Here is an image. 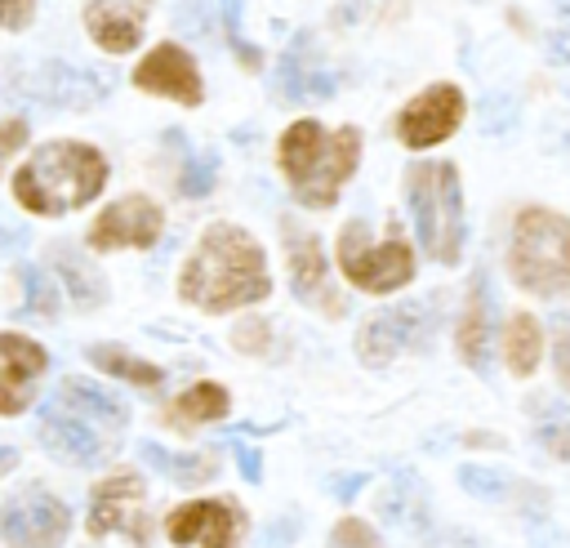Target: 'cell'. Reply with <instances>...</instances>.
Returning a JSON list of instances; mask_svg holds the SVG:
<instances>
[{
	"instance_id": "603a6c76",
	"label": "cell",
	"mask_w": 570,
	"mask_h": 548,
	"mask_svg": "<svg viewBox=\"0 0 570 548\" xmlns=\"http://www.w3.org/2000/svg\"><path fill=\"white\" fill-rule=\"evenodd\" d=\"M539 356H543V330H539V321L530 312H512L508 316V330H503V361H508V370L525 379V374H534Z\"/></svg>"
},
{
	"instance_id": "4fadbf2b",
	"label": "cell",
	"mask_w": 570,
	"mask_h": 548,
	"mask_svg": "<svg viewBox=\"0 0 570 548\" xmlns=\"http://www.w3.org/2000/svg\"><path fill=\"white\" fill-rule=\"evenodd\" d=\"M134 85H138V89H147V94L174 98V102H183V107H196V102L205 98V85H200L196 58H191L183 45H174V40L156 45V49L134 67Z\"/></svg>"
},
{
	"instance_id": "5bb4252c",
	"label": "cell",
	"mask_w": 570,
	"mask_h": 548,
	"mask_svg": "<svg viewBox=\"0 0 570 548\" xmlns=\"http://www.w3.org/2000/svg\"><path fill=\"white\" fill-rule=\"evenodd\" d=\"M281 227H285V254H289L294 294H298L303 303H316L321 316H343V312H347V299L325 285V254H321V241H316L312 232H298L294 218H285Z\"/></svg>"
},
{
	"instance_id": "9c48e42d",
	"label": "cell",
	"mask_w": 570,
	"mask_h": 548,
	"mask_svg": "<svg viewBox=\"0 0 570 548\" xmlns=\"http://www.w3.org/2000/svg\"><path fill=\"white\" fill-rule=\"evenodd\" d=\"M142 499H147V490H142V477H134V472H116V477L98 481V486L89 490V535L102 539V535L120 530V535H129L138 548H147L151 526H147Z\"/></svg>"
},
{
	"instance_id": "9a60e30c",
	"label": "cell",
	"mask_w": 570,
	"mask_h": 548,
	"mask_svg": "<svg viewBox=\"0 0 570 548\" xmlns=\"http://www.w3.org/2000/svg\"><path fill=\"white\" fill-rule=\"evenodd\" d=\"M107 89H111V71L76 67V62H67V58L45 62V67L36 71V80H31V94H36L40 102H49V107H71V111L102 102Z\"/></svg>"
},
{
	"instance_id": "8fae6325",
	"label": "cell",
	"mask_w": 570,
	"mask_h": 548,
	"mask_svg": "<svg viewBox=\"0 0 570 548\" xmlns=\"http://www.w3.org/2000/svg\"><path fill=\"white\" fill-rule=\"evenodd\" d=\"M160 227H165V209H160L151 196L134 192V196L111 200V205L89 223V236H85V241H89V249H120V245L147 249V245H156Z\"/></svg>"
},
{
	"instance_id": "30bf717a",
	"label": "cell",
	"mask_w": 570,
	"mask_h": 548,
	"mask_svg": "<svg viewBox=\"0 0 570 548\" xmlns=\"http://www.w3.org/2000/svg\"><path fill=\"white\" fill-rule=\"evenodd\" d=\"M463 111H468V102H463V89H459V85H450V80L428 85L419 98H410V102L401 107V116H396V138H401L405 147H414V151L436 147V143H445V138L463 125Z\"/></svg>"
},
{
	"instance_id": "52a82bcc",
	"label": "cell",
	"mask_w": 570,
	"mask_h": 548,
	"mask_svg": "<svg viewBox=\"0 0 570 548\" xmlns=\"http://www.w3.org/2000/svg\"><path fill=\"white\" fill-rule=\"evenodd\" d=\"M67 530H71L67 503L58 495L40 490V486L18 490L0 508V539H4V548H62Z\"/></svg>"
},
{
	"instance_id": "d6a6232c",
	"label": "cell",
	"mask_w": 570,
	"mask_h": 548,
	"mask_svg": "<svg viewBox=\"0 0 570 548\" xmlns=\"http://www.w3.org/2000/svg\"><path fill=\"white\" fill-rule=\"evenodd\" d=\"M330 548H383V544L374 539V530H370L365 521L343 517V521L330 530Z\"/></svg>"
},
{
	"instance_id": "8d00e7d4",
	"label": "cell",
	"mask_w": 570,
	"mask_h": 548,
	"mask_svg": "<svg viewBox=\"0 0 570 548\" xmlns=\"http://www.w3.org/2000/svg\"><path fill=\"white\" fill-rule=\"evenodd\" d=\"M31 13H36V0H0V27H9V31H22L31 22Z\"/></svg>"
},
{
	"instance_id": "cb8c5ba5",
	"label": "cell",
	"mask_w": 570,
	"mask_h": 548,
	"mask_svg": "<svg viewBox=\"0 0 570 548\" xmlns=\"http://www.w3.org/2000/svg\"><path fill=\"white\" fill-rule=\"evenodd\" d=\"M85 356L98 370H107L111 379H125V383H138V388H160L165 383V370L156 361H142V356H134L116 343H94V348H85Z\"/></svg>"
},
{
	"instance_id": "b9f144b4",
	"label": "cell",
	"mask_w": 570,
	"mask_h": 548,
	"mask_svg": "<svg viewBox=\"0 0 570 548\" xmlns=\"http://www.w3.org/2000/svg\"><path fill=\"white\" fill-rule=\"evenodd\" d=\"M330 486H334V495H338V499H352V495H356V486H365V477H361V472H352V477H334Z\"/></svg>"
},
{
	"instance_id": "4316f807",
	"label": "cell",
	"mask_w": 570,
	"mask_h": 548,
	"mask_svg": "<svg viewBox=\"0 0 570 548\" xmlns=\"http://www.w3.org/2000/svg\"><path fill=\"white\" fill-rule=\"evenodd\" d=\"M18 281H22V307H27V316L53 321L58 316V290H53V281L40 267H31V263L18 272Z\"/></svg>"
},
{
	"instance_id": "836d02e7",
	"label": "cell",
	"mask_w": 570,
	"mask_h": 548,
	"mask_svg": "<svg viewBox=\"0 0 570 548\" xmlns=\"http://www.w3.org/2000/svg\"><path fill=\"white\" fill-rule=\"evenodd\" d=\"M223 22H227V40H232V49L245 58V67H258V62H263L258 49L240 36V0H223Z\"/></svg>"
},
{
	"instance_id": "7c38bea8",
	"label": "cell",
	"mask_w": 570,
	"mask_h": 548,
	"mask_svg": "<svg viewBox=\"0 0 570 548\" xmlns=\"http://www.w3.org/2000/svg\"><path fill=\"white\" fill-rule=\"evenodd\" d=\"M165 535L178 548H187V544H200V548H236L240 508L227 503V499H191V503H183V508H174L165 517Z\"/></svg>"
},
{
	"instance_id": "d4e9b609",
	"label": "cell",
	"mask_w": 570,
	"mask_h": 548,
	"mask_svg": "<svg viewBox=\"0 0 570 548\" xmlns=\"http://www.w3.org/2000/svg\"><path fill=\"white\" fill-rule=\"evenodd\" d=\"M138 454L156 468V472H165V477H174L178 486H196V481H209L214 472H218V463L209 459V454H187V450H165V446H156V441H142L138 446Z\"/></svg>"
},
{
	"instance_id": "f546056e",
	"label": "cell",
	"mask_w": 570,
	"mask_h": 548,
	"mask_svg": "<svg viewBox=\"0 0 570 548\" xmlns=\"http://www.w3.org/2000/svg\"><path fill=\"white\" fill-rule=\"evenodd\" d=\"M459 481H463L468 495H476V499H503L508 490H521V486H512V477H503V472H494V468H476V463H463V468H459Z\"/></svg>"
},
{
	"instance_id": "44dd1931",
	"label": "cell",
	"mask_w": 570,
	"mask_h": 548,
	"mask_svg": "<svg viewBox=\"0 0 570 548\" xmlns=\"http://www.w3.org/2000/svg\"><path fill=\"white\" fill-rule=\"evenodd\" d=\"M49 263H53V272L62 276V285L71 290L76 307H102V303H107V285H102V276H98L76 249H67V245H49Z\"/></svg>"
},
{
	"instance_id": "1f68e13d",
	"label": "cell",
	"mask_w": 570,
	"mask_h": 548,
	"mask_svg": "<svg viewBox=\"0 0 570 548\" xmlns=\"http://www.w3.org/2000/svg\"><path fill=\"white\" fill-rule=\"evenodd\" d=\"M214 178H218V156H214V151H196V156L187 160L178 187H183V196H205V192L214 187Z\"/></svg>"
},
{
	"instance_id": "7402d4cb",
	"label": "cell",
	"mask_w": 570,
	"mask_h": 548,
	"mask_svg": "<svg viewBox=\"0 0 570 548\" xmlns=\"http://www.w3.org/2000/svg\"><path fill=\"white\" fill-rule=\"evenodd\" d=\"M58 410H76L80 419H98L107 428L125 423V405L111 392H102V388H94L85 379H62L58 383Z\"/></svg>"
},
{
	"instance_id": "f1b7e54d",
	"label": "cell",
	"mask_w": 570,
	"mask_h": 548,
	"mask_svg": "<svg viewBox=\"0 0 570 548\" xmlns=\"http://www.w3.org/2000/svg\"><path fill=\"white\" fill-rule=\"evenodd\" d=\"M539 446L557 459L570 463V405H552L543 419H539Z\"/></svg>"
},
{
	"instance_id": "8992f818",
	"label": "cell",
	"mask_w": 570,
	"mask_h": 548,
	"mask_svg": "<svg viewBox=\"0 0 570 548\" xmlns=\"http://www.w3.org/2000/svg\"><path fill=\"white\" fill-rule=\"evenodd\" d=\"M338 267H343V276L356 290H365V294H392V290L410 285V276H414V249H410V241L401 236L396 223H387V236L374 245L370 241V227L361 218H352L338 232Z\"/></svg>"
},
{
	"instance_id": "60d3db41",
	"label": "cell",
	"mask_w": 570,
	"mask_h": 548,
	"mask_svg": "<svg viewBox=\"0 0 570 548\" xmlns=\"http://www.w3.org/2000/svg\"><path fill=\"white\" fill-rule=\"evenodd\" d=\"M428 548H481V544H476L468 530H445V535H436Z\"/></svg>"
},
{
	"instance_id": "ac0fdd59",
	"label": "cell",
	"mask_w": 570,
	"mask_h": 548,
	"mask_svg": "<svg viewBox=\"0 0 570 548\" xmlns=\"http://www.w3.org/2000/svg\"><path fill=\"white\" fill-rule=\"evenodd\" d=\"M374 512L383 526H396V530H428L432 521V503H428V490H423V477L419 472H392L387 486L374 495Z\"/></svg>"
},
{
	"instance_id": "f35d334b",
	"label": "cell",
	"mask_w": 570,
	"mask_h": 548,
	"mask_svg": "<svg viewBox=\"0 0 570 548\" xmlns=\"http://www.w3.org/2000/svg\"><path fill=\"white\" fill-rule=\"evenodd\" d=\"M552 365H557V379L570 388V334H561V339L552 343Z\"/></svg>"
},
{
	"instance_id": "5b68a950",
	"label": "cell",
	"mask_w": 570,
	"mask_h": 548,
	"mask_svg": "<svg viewBox=\"0 0 570 548\" xmlns=\"http://www.w3.org/2000/svg\"><path fill=\"white\" fill-rule=\"evenodd\" d=\"M405 200L414 232L423 249L436 263H459L463 254V196H459V169L450 160H423L405 174Z\"/></svg>"
},
{
	"instance_id": "484cf974",
	"label": "cell",
	"mask_w": 570,
	"mask_h": 548,
	"mask_svg": "<svg viewBox=\"0 0 570 548\" xmlns=\"http://www.w3.org/2000/svg\"><path fill=\"white\" fill-rule=\"evenodd\" d=\"M227 414V388L223 383H196L187 388L174 405H169V423L174 428H191V423H214Z\"/></svg>"
},
{
	"instance_id": "ab89813d",
	"label": "cell",
	"mask_w": 570,
	"mask_h": 548,
	"mask_svg": "<svg viewBox=\"0 0 570 548\" xmlns=\"http://www.w3.org/2000/svg\"><path fill=\"white\" fill-rule=\"evenodd\" d=\"M232 454H236V463H240L245 481H258V477H263V468H258V450H254V446H236Z\"/></svg>"
},
{
	"instance_id": "4dcf8cb0",
	"label": "cell",
	"mask_w": 570,
	"mask_h": 548,
	"mask_svg": "<svg viewBox=\"0 0 570 548\" xmlns=\"http://www.w3.org/2000/svg\"><path fill=\"white\" fill-rule=\"evenodd\" d=\"M31 397H36V383H31L22 370L4 365V370H0V414H18V410H27Z\"/></svg>"
},
{
	"instance_id": "2e32d148",
	"label": "cell",
	"mask_w": 570,
	"mask_h": 548,
	"mask_svg": "<svg viewBox=\"0 0 570 548\" xmlns=\"http://www.w3.org/2000/svg\"><path fill=\"white\" fill-rule=\"evenodd\" d=\"M276 89H281L285 102H321V98H334L338 80H334V71L321 62L312 36H298V40L285 49V58H281V67H276Z\"/></svg>"
},
{
	"instance_id": "ba28073f",
	"label": "cell",
	"mask_w": 570,
	"mask_h": 548,
	"mask_svg": "<svg viewBox=\"0 0 570 548\" xmlns=\"http://www.w3.org/2000/svg\"><path fill=\"white\" fill-rule=\"evenodd\" d=\"M432 299H419V303H401V307H387L379 316H370L356 334V356L365 365H387L396 352L405 348H423L428 334H432Z\"/></svg>"
},
{
	"instance_id": "83f0119b",
	"label": "cell",
	"mask_w": 570,
	"mask_h": 548,
	"mask_svg": "<svg viewBox=\"0 0 570 548\" xmlns=\"http://www.w3.org/2000/svg\"><path fill=\"white\" fill-rule=\"evenodd\" d=\"M0 356H4V365L22 370L27 379H36V374H45V370H49V352H45L36 339L13 334V330H4V334H0Z\"/></svg>"
},
{
	"instance_id": "3957f363",
	"label": "cell",
	"mask_w": 570,
	"mask_h": 548,
	"mask_svg": "<svg viewBox=\"0 0 570 548\" xmlns=\"http://www.w3.org/2000/svg\"><path fill=\"white\" fill-rule=\"evenodd\" d=\"M276 160H281V169H285V178L303 205L330 209L361 160V129L356 125L325 129L321 120L303 116L281 134Z\"/></svg>"
},
{
	"instance_id": "e575fe53",
	"label": "cell",
	"mask_w": 570,
	"mask_h": 548,
	"mask_svg": "<svg viewBox=\"0 0 570 548\" xmlns=\"http://www.w3.org/2000/svg\"><path fill=\"white\" fill-rule=\"evenodd\" d=\"M267 343H272V330H267L263 316H249L245 325H236V348H245V352H267Z\"/></svg>"
},
{
	"instance_id": "74e56055",
	"label": "cell",
	"mask_w": 570,
	"mask_h": 548,
	"mask_svg": "<svg viewBox=\"0 0 570 548\" xmlns=\"http://www.w3.org/2000/svg\"><path fill=\"white\" fill-rule=\"evenodd\" d=\"M552 58L570 62V0H561L557 9V31H552Z\"/></svg>"
},
{
	"instance_id": "d6986e66",
	"label": "cell",
	"mask_w": 570,
	"mask_h": 548,
	"mask_svg": "<svg viewBox=\"0 0 570 548\" xmlns=\"http://www.w3.org/2000/svg\"><path fill=\"white\" fill-rule=\"evenodd\" d=\"M85 31L107 53H129L142 40V9L125 0H89L85 4Z\"/></svg>"
},
{
	"instance_id": "e0dca14e",
	"label": "cell",
	"mask_w": 570,
	"mask_h": 548,
	"mask_svg": "<svg viewBox=\"0 0 570 548\" xmlns=\"http://www.w3.org/2000/svg\"><path fill=\"white\" fill-rule=\"evenodd\" d=\"M40 441L53 459L71 463V468H85V463H98L102 459V437L71 410H53L40 419Z\"/></svg>"
},
{
	"instance_id": "7bdbcfd3",
	"label": "cell",
	"mask_w": 570,
	"mask_h": 548,
	"mask_svg": "<svg viewBox=\"0 0 570 548\" xmlns=\"http://www.w3.org/2000/svg\"><path fill=\"white\" fill-rule=\"evenodd\" d=\"M18 459H22V454H18L9 441H0V477H4V472H13V468H18Z\"/></svg>"
},
{
	"instance_id": "6da1fadb",
	"label": "cell",
	"mask_w": 570,
	"mask_h": 548,
	"mask_svg": "<svg viewBox=\"0 0 570 548\" xmlns=\"http://www.w3.org/2000/svg\"><path fill=\"white\" fill-rule=\"evenodd\" d=\"M178 294L200 312H232L267 299L272 276H267L263 245L236 223H209L183 263Z\"/></svg>"
},
{
	"instance_id": "277c9868",
	"label": "cell",
	"mask_w": 570,
	"mask_h": 548,
	"mask_svg": "<svg viewBox=\"0 0 570 548\" xmlns=\"http://www.w3.org/2000/svg\"><path fill=\"white\" fill-rule=\"evenodd\" d=\"M508 272L530 294H566L570 290V218L543 205H525L512 218Z\"/></svg>"
},
{
	"instance_id": "7a4b0ae2",
	"label": "cell",
	"mask_w": 570,
	"mask_h": 548,
	"mask_svg": "<svg viewBox=\"0 0 570 548\" xmlns=\"http://www.w3.org/2000/svg\"><path fill=\"white\" fill-rule=\"evenodd\" d=\"M107 187V156L89 143L58 138L36 147L13 174V200L31 214H71Z\"/></svg>"
},
{
	"instance_id": "d590c367",
	"label": "cell",
	"mask_w": 570,
	"mask_h": 548,
	"mask_svg": "<svg viewBox=\"0 0 570 548\" xmlns=\"http://www.w3.org/2000/svg\"><path fill=\"white\" fill-rule=\"evenodd\" d=\"M22 143H27V120H22V116L0 120V169H4V160H9Z\"/></svg>"
},
{
	"instance_id": "ffe728a7",
	"label": "cell",
	"mask_w": 570,
	"mask_h": 548,
	"mask_svg": "<svg viewBox=\"0 0 570 548\" xmlns=\"http://www.w3.org/2000/svg\"><path fill=\"white\" fill-rule=\"evenodd\" d=\"M490 334H494V299H490V281L476 276L459 316V356L481 374L490 370Z\"/></svg>"
}]
</instances>
